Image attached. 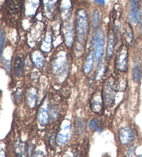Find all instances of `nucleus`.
Returning <instances> with one entry per match:
<instances>
[{"label": "nucleus", "instance_id": "nucleus-1", "mask_svg": "<svg viewBox=\"0 0 142 157\" xmlns=\"http://www.w3.org/2000/svg\"><path fill=\"white\" fill-rule=\"evenodd\" d=\"M88 33V19L85 10L79 9L76 14V33L80 43L85 42Z\"/></svg>", "mask_w": 142, "mask_h": 157}, {"label": "nucleus", "instance_id": "nucleus-2", "mask_svg": "<svg viewBox=\"0 0 142 157\" xmlns=\"http://www.w3.org/2000/svg\"><path fill=\"white\" fill-rule=\"evenodd\" d=\"M92 45L94 47V57L97 62H99L103 55L104 51V33L102 29L96 32L93 37Z\"/></svg>", "mask_w": 142, "mask_h": 157}, {"label": "nucleus", "instance_id": "nucleus-3", "mask_svg": "<svg viewBox=\"0 0 142 157\" xmlns=\"http://www.w3.org/2000/svg\"><path fill=\"white\" fill-rule=\"evenodd\" d=\"M103 101L107 107H110L114 103L115 99L116 90L114 83L110 78L107 82L103 87Z\"/></svg>", "mask_w": 142, "mask_h": 157}, {"label": "nucleus", "instance_id": "nucleus-4", "mask_svg": "<svg viewBox=\"0 0 142 157\" xmlns=\"http://www.w3.org/2000/svg\"><path fill=\"white\" fill-rule=\"evenodd\" d=\"M72 135V124L68 121H65L62 123L61 129L57 136V142L58 144L63 145L69 141Z\"/></svg>", "mask_w": 142, "mask_h": 157}, {"label": "nucleus", "instance_id": "nucleus-5", "mask_svg": "<svg viewBox=\"0 0 142 157\" xmlns=\"http://www.w3.org/2000/svg\"><path fill=\"white\" fill-rule=\"evenodd\" d=\"M128 51L125 45H122L117 54L116 66L119 71L124 72L128 69Z\"/></svg>", "mask_w": 142, "mask_h": 157}, {"label": "nucleus", "instance_id": "nucleus-6", "mask_svg": "<svg viewBox=\"0 0 142 157\" xmlns=\"http://www.w3.org/2000/svg\"><path fill=\"white\" fill-rule=\"evenodd\" d=\"M135 131L130 128H121L119 131V140L121 144L126 145L135 139Z\"/></svg>", "mask_w": 142, "mask_h": 157}, {"label": "nucleus", "instance_id": "nucleus-7", "mask_svg": "<svg viewBox=\"0 0 142 157\" xmlns=\"http://www.w3.org/2000/svg\"><path fill=\"white\" fill-rule=\"evenodd\" d=\"M130 20L135 24H138L140 21V13L138 1L131 2L130 10L129 13Z\"/></svg>", "mask_w": 142, "mask_h": 157}, {"label": "nucleus", "instance_id": "nucleus-8", "mask_svg": "<svg viewBox=\"0 0 142 157\" xmlns=\"http://www.w3.org/2000/svg\"><path fill=\"white\" fill-rule=\"evenodd\" d=\"M24 69V56L22 54H18L14 61V74L16 77L20 78L23 74Z\"/></svg>", "mask_w": 142, "mask_h": 157}, {"label": "nucleus", "instance_id": "nucleus-9", "mask_svg": "<svg viewBox=\"0 0 142 157\" xmlns=\"http://www.w3.org/2000/svg\"><path fill=\"white\" fill-rule=\"evenodd\" d=\"M103 101L99 96L92 98L91 101V109L95 113L100 114L103 110Z\"/></svg>", "mask_w": 142, "mask_h": 157}, {"label": "nucleus", "instance_id": "nucleus-10", "mask_svg": "<svg viewBox=\"0 0 142 157\" xmlns=\"http://www.w3.org/2000/svg\"><path fill=\"white\" fill-rule=\"evenodd\" d=\"M38 121L42 125H46L49 121V113L48 109L46 106H42L40 108L38 113Z\"/></svg>", "mask_w": 142, "mask_h": 157}, {"label": "nucleus", "instance_id": "nucleus-11", "mask_svg": "<svg viewBox=\"0 0 142 157\" xmlns=\"http://www.w3.org/2000/svg\"><path fill=\"white\" fill-rule=\"evenodd\" d=\"M93 64H94V56H93L92 53H89L88 56H87L85 62L83 71L85 74H89L91 72Z\"/></svg>", "mask_w": 142, "mask_h": 157}, {"label": "nucleus", "instance_id": "nucleus-12", "mask_svg": "<svg viewBox=\"0 0 142 157\" xmlns=\"http://www.w3.org/2000/svg\"><path fill=\"white\" fill-rule=\"evenodd\" d=\"M8 5V10H9L10 13H17L19 12L20 9V5L21 2L20 1H9L7 2Z\"/></svg>", "mask_w": 142, "mask_h": 157}, {"label": "nucleus", "instance_id": "nucleus-13", "mask_svg": "<svg viewBox=\"0 0 142 157\" xmlns=\"http://www.w3.org/2000/svg\"><path fill=\"white\" fill-rule=\"evenodd\" d=\"M124 33H125V37L126 39V41L128 44H132L134 41V37H133V31L131 26L129 24H128L126 26H125L124 29Z\"/></svg>", "mask_w": 142, "mask_h": 157}, {"label": "nucleus", "instance_id": "nucleus-14", "mask_svg": "<svg viewBox=\"0 0 142 157\" xmlns=\"http://www.w3.org/2000/svg\"><path fill=\"white\" fill-rule=\"evenodd\" d=\"M114 51V37L113 35L110 34L108 37V47H107V56L108 58L112 55Z\"/></svg>", "mask_w": 142, "mask_h": 157}, {"label": "nucleus", "instance_id": "nucleus-15", "mask_svg": "<svg viewBox=\"0 0 142 157\" xmlns=\"http://www.w3.org/2000/svg\"><path fill=\"white\" fill-rule=\"evenodd\" d=\"M89 128L92 129V131L101 132L103 131V128L101 127L99 123L95 119H92L89 121Z\"/></svg>", "mask_w": 142, "mask_h": 157}, {"label": "nucleus", "instance_id": "nucleus-16", "mask_svg": "<svg viewBox=\"0 0 142 157\" xmlns=\"http://www.w3.org/2000/svg\"><path fill=\"white\" fill-rule=\"evenodd\" d=\"M5 40H6V33L4 30L2 29L0 31V60L2 59V52H3L4 46L5 44Z\"/></svg>", "mask_w": 142, "mask_h": 157}, {"label": "nucleus", "instance_id": "nucleus-17", "mask_svg": "<svg viewBox=\"0 0 142 157\" xmlns=\"http://www.w3.org/2000/svg\"><path fill=\"white\" fill-rule=\"evenodd\" d=\"M100 23V12L98 10H95L92 15V24L93 26L97 27Z\"/></svg>", "mask_w": 142, "mask_h": 157}, {"label": "nucleus", "instance_id": "nucleus-18", "mask_svg": "<svg viewBox=\"0 0 142 157\" xmlns=\"http://www.w3.org/2000/svg\"><path fill=\"white\" fill-rule=\"evenodd\" d=\"M132 75H133V78L135 82H138L139 80H140L141 78V72L140 70H139V68L138 66H135L132 70Z\"/></svg>", "mask_w": 142, "mask_h": 157}, {"label": "nucleus", "instance_id": "nucleus-19", "mask_svg": "<svg viewBox=\"0 0 142 157\" xmlns=\"http://www.w3.org/2000/svg\"><path fill=\"white\" fill-rule=\"evenodd\" d=\"M76 130L78 133H83L85 131V124L81 119H76Z\"/></svg>", "mask_w": 142, "mask_h": 157}, {"label": "nucleus", "instance_id": "nucleus-20", "mask_svg": "<svg viewBox=\"0 0 142 157\" xmlns=\"http://www.w3.org/2000/svg\"><path fill=\"white\" fill-rule=\"evenodd\" d=\"M35 93H33V90L30 91L28 96V104L29 105L30 107H34L35 103Z\"/></svg>", "mask_w": 142, "mask_h": 157}, {"label": "nucleus", "instance_id": "nucleus-21", "mask_svg": "<svg viewBox=\"0 0 142 157\" xmlns=\"http://www.w3.org/2000/svg\"><path fill=\"white\" fill-rule=\"evenodd\" d=\"M105 72V67L104 64H101L100 67H99V69H98L97 74V79H101L104 75Z\"/></svg>", "mask_w": 142, "mask_h": 157}, {"label": "nucleus", "instance_id": "nucleus-22", "mask_svg": "<svg viewBox=\"0 0 142 157\" xmlns=\"http://www.w3.org/2000/svg\"><path fill=\"white\" fill-rule=\"evenodd\" d=\"M135 146H132V147H130L129 149H128V150L127 151L126 156L127 157H133L134 154H135Z\"/></svg>", "mask_w": 142, "mask_h": 157}, {"label": "nucleus", "instance_id": "nucleus-23", "mask_svg": "<svg viewBox=\"0 0 142 157\" xmlns=\"http://www.w3.org/2000/svg\"><path fill=\"white\" fill-rule=\"evenodd\" d=\"M33 157H45L44 156V154L42 152H41V151H37V152H35Z\"/></svg>", "mask_w": 142, "mask_h": 157}, {"label": "nucleus", "instance_id": "nucleus-24", "mask_svg": "<svg viewBox=\"0 0 142 157\" xmlns=\"http://www.w3.org/2000/svg\"><path fill=\"white\" fill-rule=\"evenodd\" d=\"M94 2L100 5H103L105 4V1H94Z\"/></svg>", "mask_w": 142, "mask_h": 157}, {"label": "nucleus", "instance_id": "nucleus-25", "mask_svg": "<svg viewBox=\"0 0 142 157\" xmlns=\"http://www.w3.org/2000/svg\"><path fill=\"white\" fill-rule=\"evenodd\" d=\"M137 157H142V154H141V155H139V156H138Z\"/></svg>", "mask_w": 142, "mask_h": 157}, {"label": "nucleus", "instance_id": "nucleus-26", "mask_svg": "<svg viewBox=\"0 0 142 157\" xmlns=\"http://www.w3.org/2000/svg\"><path fill=\"white\" fill-rule=\"evenodd\" d=\"M0 157H3V156H1V155H0Z\"/></svg>", "mask_w": 142, "mask_h": 157}, {"label": "nucleus", "instance_id": "nucleus-27", "mask_svg": "<svg viewBox=\"0 0 142 157\" xmlns=\"http://www.w3.org/2000/svg\"><path fill=\"white\" fill-rule=\"evenodd\" d=\"M141 33H142V31H141Z\"/></svg>", "mask_w": 142, "mask_h": 157}, {"label": "nucleus", "instance_id": "nucleus-28", "mask_svg": "<svg viewBox=\"0 0 142 157\" xmlns=\"http://www.w3.org/2000/svg\"><path fill=\"white\" fill-rule=\"evenodd\" d=\"M64 157H66V156H64Z\"/></svg>", "mask_w": 142, "mask_h": 157}]
</instances>
